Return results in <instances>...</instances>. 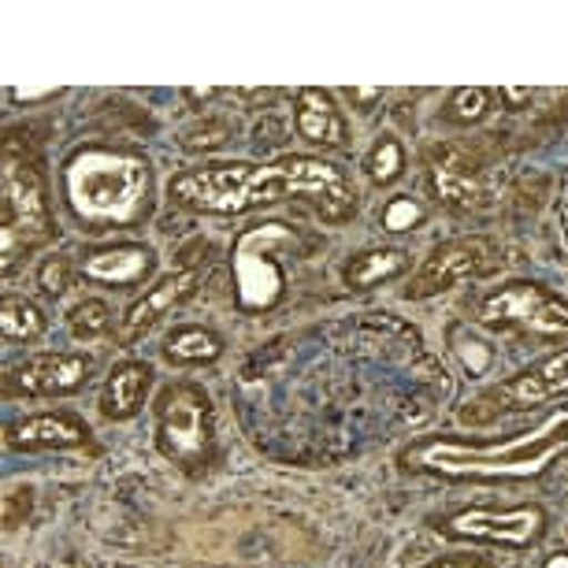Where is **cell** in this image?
I'll use <instances>...</instances> for the list:
<instances>
[{
	"instance_id": "1",
	"label": "cell",
	"mask_w": 568,
	"mask_h": 568,
	"mask_svg": "<svg viewBox=\"0 0 568 568\" xmlns=\"http://www.w3.org/2000/svg\"><path fill=\"white\" fill-rule=\"evenodd\" d=\"M168 197L179 209L209 216H239L256 205H275L283 197H308L331 223L353 216V186L346 175L316 156H286L278 164H209L171 179Z\"/></svg>"
},
{
	"instance_id": "2",
	"label": "cell",
	"mask_w": 568,
	"mask_h": 568,
	"mask_svg": "<svg viewBox=\"0 0 568 568\" xmlns=\"http://www.w3.org/2000/svg\"><path fill=\"white\" fill-rule=\"evenodd\" d=\"M568 454V405L550 413L531 432L509 438H457L432 435L402 454V465L457 484H513L535 479Z\"/></svg>"
},
{
	"instance_id": "3",
	"label": "cell",
	"mask_w": 568,
	"mask_h": 568,
	"mask_svg": "<svg viewBox=\"0 0 568 568\" xmlns=\"http://www.w3.org/2000/svg\"><path fill=\"white\" fill-rule=\"evenodd\" d=\"M149 164L126 149L90 145L63 168V197L85 231L131 227L149 205Z\"/></svg>"
},
{
	"instance_id": "4",
	"label": "cell",
	"mask_w": 568,
	"mask_h": 568,
	"mask_svg": "<svg viewBox=\"0 0 568 568\" xmlns=\"http://www.w3.org/2000/svg\"><path fill=\"white\" fill-rule=\"evenodd\" d=\"M156 446L182 471H205L216 460V409L201 383L179 379L160 390Z\"/></svg>"
},
{
	"instance_id": "5",
	"label": "cell",
	"mask_w": 568,
	"mask_h": 568,
	"mask_svg": "<svg viewBox=\"0 0 568 568\" xmlns=\"http://www.w3.org/2000/svg\"><path fill=\"white\" fill-rule=\"evenodd\" d=\"M0 253H4V272H12L19 256L45 245L57 227L45 197V182L30 160L8 153L4 156V190H0Z\"/></svg>"
},
{
	"instance_id": "6",
	"label": "cell",
	"mask_w": 568,
	"mask_h": 568,
	"mask_svg": "<svg viewBox=\"0 0 568 568\" xmlns=\"http://www.w3.org/2000/svg\"><path fill=\"white\" fill-rule=\"evenodd\" d=\"M479 324L490 331H520V335L535 338H568V297L517 278L479 302Z\"/></svg>"
},
{
	"instance_id": "7",
	"label": "cell",
	"mask_w": 568,
	"mask_h": 568,
	"mask_svg": "<svg viewBox=\"0 0 568 568\" xmlns=\"http://www.w3.org/2000/svg\"><path fill=\"white\" fill-rule=\"evenodd\" d=\"M557 394H568V349H557L539 364H531V368L517 372L513 379L498 383V387H487L476 402L460 409V416L468 424H487L506 413L535 409V405L550 402Z\"/></svg>"
},
{
	"instance_id": "8",
	"label": "cell",
	"mask_w": 568,
	"mask_h": 568,
	"mask_svg": "<svg viewBox=\"0 0 568 568\" xmlns=\"http://www.w3.org/2000/svg\"><path fill=\"white\" fill-rule=\"evenodd\" d=\"M546 517L542 506H513V509H460L449 517L435 520V528L446 539L460 542H487V546H509V550H528L546 535Z\"/></svg>"
},
{
	"instance_id": "9",
	"label": "cell",
	"mask_w": 568,
	"mask_h": 568,
	"mask_svg": "<svg viewBox=\"0 0 568 568\" xmlns=\"http://www.w3.org/2000/svg\"><path fill=\"white\" fill-rule=\"evenodd\" d=\"M490 261H495V245L479 234H468V239H454V242H443L438 250L427 256L420 272L413 275V283L405 286V297L420 302V297H432V294H443V291H454L465 278H476L484 275Z\"/></svg>"
},
{
	"instance_id": "10",
	"label": "cell",
	"mask_w": 568,
	"mask_h": 568,
	"mask_svg": "<svg viewBox=\"0 0 568 568\" xmlns=\"http://www.w3.org/2000/svg\"><path fill=\"white\" fill-rule=\"evenodd\" d=\"M90 357L85 353H38L4 375L8 398H63L85 387L90 379Z\"/></svg>"
},
{
	"instance_id": "11",
	"label": "cell",
	"mask_w": 568,
	"mask_h": 568,
	"mask_svg": "<svg viewBox=\"0 0 568 568\" xmlns=\"http://www.w3.org/2000/svg\"><path fill=\"white\" fill-rule=\"evenodd\" d=\"M197 283H201V264H190V267H179V272L164 275L156 286H149L138 302H131V308H126L120 320V327H115L120 346H134L138 338H145L171 308H179L186 297H194Z\"/></svg>"
},
{
	"instance_id": "12",
	"label": "cell",
	"mask_w": 568,
	"mask_h": 568,
	"mask_svg": "<svg viewBox=\"0 0 568 568\" xmlns=\"http://www.w3.org/2000/svg\"><path fill=\"white\" fill-rule=\"evenodd\" d=\"M424 164H427V186H432L438 205H446L454 212H468L479 205V197H484L479 171L460 145L435 142L424 153Z\"/></svg>"
},
{
	"instance_id": "13",
	"label": "cell",
	"mask_w": 568,
	"mask_h": 568,
	"mask_svg": "<svg viewBox=\"0 0 568 568\" xmlns=\"http://www.w3.org/2000/svg\"><path fill=\"white\" fill-rule=\"evenodd\" d=\"M85 438H90V427L74 413H38L8 427V449H16V454L71 449V446H82Z\"/></svg>"
},
{
	"instance_id": "14",
	"label": "cell",
	"mask_w": 568,
	"mask_h": 568,
	"mask_svg": "<svg viewBox=\"0 0 568 568\" xmlns=\"http://www.w3.org/2000/svg\"><path fill=\"white\" fill-rule=\"evenodd\" d=\"M156 256L145 245H115V250H101L90 253L82 261V275L93 278V283H104L112 291H126V286H138L153 275Z\"/></svg>"
},
{
	"instance_id": "15",
	"label": "cell",
	"mask_w": 568,
	"mask_h": 568,
	"mask_svg": "<svg viewBox=\"0 0 568 568\" xmlns=\"http://www.w3.org/2000/svg\"><path fill=\"white\" fill-rule=\"evenodd\" d=\"M294 123H297V134H302L305 142L331 145V149L346 142V134H349L346 115L338 112L335 98H331L327 90H316V85H308V90H297Z\"/></svg>"
},
{
	"instance_id": "16",
	"label": "cell",
	"mask_w": 568,
	"mask_h": 568,
	"mask_svg": "<svg viewBox=\"0 0 568 568\" xmlns=\"http://www.w3.org/2000/svg\"><path fill=\"white\" fill-rule=\"evenodd\" d=\"M149 387H153V368H149L145 361L115 364L101 394V413L109 416V420H131L145 405Z\"/></svg>"
},
{
	"instance_id": "17",
	"label": "cell",
	"mask_w": 568,
	"mask_h": 568,
	"mask_svg": "<svg viewBox=\"0 0 568 568\" xmlns=\"http://www.w3.org/2000/svg\"><path fill=\"white\" fill-rule=\"evenodd\" d=\"M405 267H409V256L402 250L357 253L346 264V286H353V291H372V286H383V283H390V278L405 275Z\"/></svg>"
},
{
	"instance_id": "18",
	"label": "cell",
	"mask_w": 568,
	"mask_h": 568,
	"mask_svg": "<svg viewBox=\"0 0 568 568\" xmlns=\"http://www.w3.org/2000/svg\"><path fill=\"white\" fill-rule=\"evenodd\" d=\"M223 353V338L209 327H179L164 342V357L175 368H194V364H212Z\"/></svg>"
},
{
	"instance_id": "19",
	"label": "cell",
	"mask_w": 568,
	"mask_h": 568,
	"mask_svg": "<svg viewBox=\"0 0 568 568\" xmlns=\"http://www.w3.org/2000/svg\"><path fill=\"white\" fill-rule=\"evenodd\" d=\"M45 327H49L45 313L30 297H16V294L4 297V305H0V335L8 342H34L45 335Z\"/></svg>"
},
{
	"instance_id": "20",
	"label": "cell",
	"mask_w": 568,
	"mask_h": 568,
	"mask_svg": "<svg viewBox=\"0 0 568 568\" xmlns=\"http://www.w3.org/2000/svg\"><path fill=\"white\" fill-rule=\"evenodd\" d=\"M487 109H490V90H484V85H460L446 101V120L479 123L487 115Z\"/></svg>"
},
{
	"instance_id": "21",
	"label": "cell",
	"mask_w": 568,
	"mask_h": 568,
	"mask_svg": "<svg viewBox=\"0 0 568 568\" xmlns=\"http://www.w3.org/2000/svg\"><path fill=\"white\" fill-rule=\"evenodd\" d=\"M402 168H405V153H402V142L398 138H379V142L372 145V153H368V175L379 182V186H390L394 179L402 175Z\"/></svg>"
},
{
	"instance_id": "22",
	"label": "cell",
	"mask_w": 568,
	"mask_h": 568,
	"mask_svg": "<svg viewBox=\"0 0 568 568\" xmlns=\"http://www.w3.org/2000/svg\"><path fill=\"white\" fill-rule=\"evenodd\" d=\"M109 324H112V313H109V305L98 302V297H85V302H79L71 308L74 338H98L109 331Z\"/></svg>"
},
{
	"instance_id": "23",
	"label": "cell",
	"mask_w": 568,
	"mask_h": 568,
	"mask_svg": "<svg viewBox=\"0 0 568 568\" xmlns=\"http://www.w3.org/2000/svg\"><path fill=\"white\" fill-rule=\"evenodd\" d=\"M424 223V209L409 197H394L387 209H383V227L387 231H416Z\"/></svg>"
},
{
	"instance_id": "24",
	"label": "cell",
	"mask_w": 568,
	"mask_h": 568,
	"mask_svg": "<svg viewBox=\"0 0 568 568\" xmlns=\"http://www.w3.org/2000/svg\"><path fill=\"white\" fill-rule=\"evenodd\" d=\"M38 286L52 297H60L63 291H68L71 286V261L68 256H49V261L38 267Z\"/></svg>"
},
{
	"instance_id": "25",
	"label": "cell",
	"mask_w": 568,
	"mask_h": 568,
	"mask_svg": "<svg viewBox=\"0 0 568 568\" xmlns=\"http://www.w3.org/2000/svg\"><path fill=\"white\" fill-rule=\"evenodd\" d=\"M420 568H495V565L479 554H449V557H435V561H427Z\"/></svg>"
},
{
	"instance_id": "26",
	"label": "cell",
	"mask_w": 568,
	"mask_h": 568,
	"mask_svg": "<svg viewBox=\"0 0 568 568\" xmlns=\"http://www.w3.org/2000/svg\"><path fill=\"white\" fill-rule=\"evenodd\" d=\"M349 98L353 101H375L379 98V90H349Z\"/></svg>"
},
{
	"instance_id": "27",
	"label": "cell",
	"mask_w": 568,
	"mask_h": 568,
	"mask_svg": "<svg viewBox=\"0 0 568 568\" xmlns=\"http://www.w3.org/2000/svg\"><path fill=\"white\" fill-rule=\"evenodd\" d=\"M542 568H568V554H554L550 561H542Z\"/></svg>"
}]
</instances>
